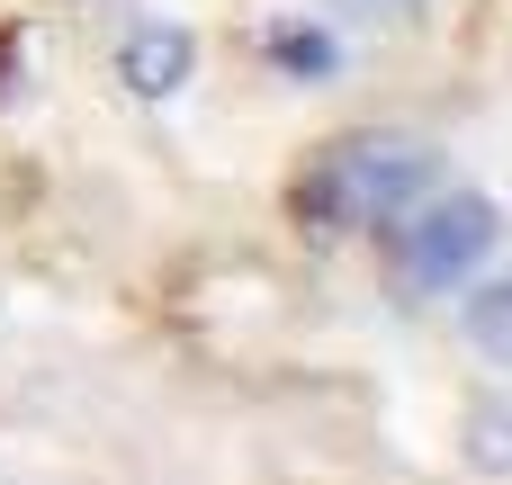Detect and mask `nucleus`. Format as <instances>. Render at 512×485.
I'll use <instances>...</instances> for the list:
<instances>
[{
	"label": "nucleus",
	"instance_id": "obj_7",
	"mask_svg": "<svg viewBox=\"0 0 512 485\" xmlns=\"http://www.w3.org/2000/svg\"><path fill=\"white\" fill-rule=\"evenodd\" d=\"M342 9H351V18H414L423 0H342Z\"/></svg>",
	"mask_w": 512,
	"mask_h": 485
},
{
	"label": "nucleus",
	"instance_id": "obj_5",
	"mask_svg": "<svg viewBox=\"0 0 512 485\" xmlns=\"http://www.w3.org/2000/svg\"><path fill=\"white\" fill-rule=\"evenodd\" d=\"M477 459L486 468H512V414H495V405L477 414Z\"/></svg>",
	"mask_w": 512,
	"mask_h": 485
},
{
	"label": "nucleus",
	"instance_id": "obj_4",
	"mask_svg": "<svg viewBox=\"0 0 512 485\" xmlns=\"http://www.w3.org/2000/svg\"><path fill=\"white\" fill-rule=\"evenodd\" d=\"M270 63L297 72V81H324V72H333V36H324V27H279V36H270Z\"/></svg>",
	"mask_w": 512,
	"mask_h": 485
},
{
	"label": "nucleus",
	"instance_id": "obj_3",
	"mask_svg": "<svg viewBox=\"0 0 512 485\" xmlns=\"http://www.w3.org/2000/svg\"><path fill=\"white\" fill-rule=\"evenodd\" d=\"M189 63H198L189 27H135V36H126V54H117L126 90H144V99H171V90L189 81Z\"/></svg>",
	"mask_w": 512,
	"mask_h": 485
},
{
	"label": "nucleus",
	"instance_id": "obj_2",
	"mask_svg": "<svg viewBox=\"0 0 512 485\" xmlns=\"http://www.w3.org/2000/svg\"><path fill=\"white\" fill-rule=\"evenodd\" d=\"M486 243H495V207H486L477 189H450V198L423 189V198L396 216V261H405L414 288H450V279H468V270L486 261Z\"/></svg>",
	"mask_w": 512,
	"mask_h": 485
},
{
	"label": "nucleus",
	"instance_id": "obj_1",
	"mask_svg": "<svg viewBox=\"0 0 512 485\" xmlns=\"http://www.w3.org/2000/svg\"><path fill=\"white\" fill-rule=\"evenodd\" d=\"M423 189H432V153H423L414 135H351V144H333V153L297 180V216H306L315 234L396 225Z\"/></svg>",
	"mask_w": 512,
	"mask_h": 485
},
{
	"label": "nucleus",
	"instance_id": "obj_6",
	"mask_svg": "<svg viewBox=\"0 0 512 485\" xmlns=\"http://www.w3.org/2000/svg\"><path fill=\"white\" fill-rule=\"evenodd\" d=\"M477 333H486L495 351H512V288H495V297H477Z\"/></svg>",
	"mask_w": 512,
	"mask_h": 485
}]
</instances>
